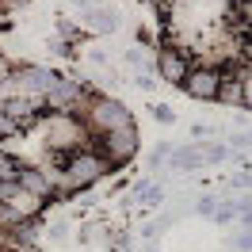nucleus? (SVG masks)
Listing matches in <instances>:
<instances>
[{
    "label": "nucleus",
    "instance_id": "f3484780",
    "mask_svg": "<svg viewBox=\"0 0 252 252\" xmlns=\"http://www.w3.org/2000/svg\"><path fill=\"white\" fill-rule=\"evenodd\" d=\"M12 69H16V65H12L8 58H4V54H0V84H8V77H12Z\"/></svg>",
    "mask_w": 252,
    "mask_h": 252
},
{
    "label": "nucleus",
    "instance_id": "4468645a",
    "mask_svg": "<svg viewBox=\"0 0 252 252\" xmlns=\"http://www.w3.org/2000/svg\"><path fill=\"white\" fill-rule=\"evenodd\" d=\"M229 188L249 191V188H252V172H233V176H229Z\"/></svg>",
    "mask_w": 252,
    "mask_h": 252
},
{
    "label": "nucleus",
    "instance_id": "a211bd4d",
    "mask_svg": "<svg viewBox=\"0 0 252 252\" xmlns=\"http://www.w3.org/2000/svg\"><path fill=\"white\" fill-rule=\"evenodd\" d=\"M153 4H157L160 12H172V4H176V0H153Z\"/></svg>",
    "mask_w": 252,
    "mask_h": 252
},
{
    "label": "nucleus",
    "instance_id": "2eb2a0df",
    "mask_svg": "<svg viewBox=\"0 0 252 252\" xmlns=\"http://www.w3.org/2000/svg\"><path fill=\"white\" fill-rule=\"evenodd\" d=\"M233 249H237V252H252V225L245 229V233L233 237Z\"/></svg>",
    "mask_w": 252,
    "mask_h": 252
},
{
    "label": "nucleus",
    "instance_id": "ddd939ff",
    "mask_svg": "<svg viewBox=\"0 0 252 252\" xmlns=\"http://www.w3.org/2000/svg\"><path fill=\"white\" fill-rule=\"evenodd\" d=\"M149 111H153V119H157V123H176V111L168 107V103H153Z\"/></svg>",
    "mask_w": 252,
    "mask_h": 252
},
{
    "label": "nucleus",
    "instance_id": "20e7f679",
    "mask_svg": "<svg viewBox=\"0 0 252 252\" xmlns=\"http://www.w3.org/2000/svg\"><path fill=\"white\" fill-rule=\"evenodd\" d=\"M92 145L111 160V168H123L130 160L138 157V126H123V130H111V134H92Z\"/></svg>",
    "mask_w": 252,
    "mask_h": 252
},
{
    "label": "nucleus",
    "instance_id": "39448f33",
    "mask_svg": "<svg viewBox=\"0 0 252 252\" xmlns=\"http://www.w3.org/2000/svg\"><path fill=\"white\" fill-rule=\"evenodd\" d=\"M54 80H58V73H50V69H42V65H16L12 77H8V92L46 99V92L54 88Z\"/></svg>",
    "mask_w": 252,
    "mask_h": 252
},
{
    "label": "nucleus",
    "instance_id": "9d476101",
    "mask_svg": "<svg viewBox=\"0 0 252 252\" xmlns=\"http://www.w3.org/2000/svg\"><path fill=\"white\" fill-rule=\"evenodd\" d=\"M130 203L157 206V203H164V188H160L157 180H134V184H130Z\"/></svg>",
    "mask_w": 252,
    "mask_h": 252
},
{
    "label": "nucleus",
    "instance_id": "1a4fd4ad",
    "mask_svg": "<svg viewBox=\"0 0 252 252\" xmlns=\"http://www.w3.org/2000/svg\"><path fill=\"white\" fill-rule=\"evenodd\" d=\"M218 88H221V69L218 65H195L184 80V92L191 99H218Z\"/></svg>",
    "mask_w": 252,
    "mask_h": 252
},
{
    "label": "nucleus",
    "instance_id": "aec40b11",
    "mask_svg": "<svg viewBox=\"0 0 252 252\" xmlns=\"http://www.w3.org/2000/svg\"><path fill=\"white\" fill-rule=\"evenodd\" d=\"M249 138H252V126H249Z\"/></svg>",
    "mask_w": 252,
    "mask_h": 252
},
{
    "label": "nucleus",
    "instance_id": "9b49d317",
    "mask_svg": "<svg viewBox=\"0 0 252 252\" xmlns=\"http://www.w3.org/2000/svg\"><path fill=\"white\" fill-rule=\"evenodd\" d=\"M16 134H23V126H19L8 111L0 107V138H16Z\"/></svg>",
    "mask_w": 252,
    "mask_h": 252
},
{
    "label": "nucleus",
    "instance_id": "f03ea898",
    "mask_svg": "<svg viewBox=\"0 0 252 252\" xmlns=\"http://www.w3.org/2000/svg\"><path fill=\"white\" fill-rule=\"evenodd\" d=\"M42 138H46L50 153H62L65 160L69 153L92 145V130L84 123V115H77V111H50V115H42Z\"/></svg>",
    "mask_w": 252,
    "mask_h": 252
},
{
    "label": "nucleus",
    "instance_id": "7ed1b4c3",
    "mask_svg": "<svg viewBox=\"0 0 252 252\" xmlns=\"http://www.w3.org/2000/svg\"><path fill=\"white\" fill-rule=\"evenodd\" d=\"M84 123L92 134H111V130H123V126H134V115L126 107L123 99H115V95H103V92H92L88 95V103H84Z\"/></svg>",
    "mask_w": 252,
    "mask_h": 252
},
{
    "label": "nucleus",
    "instance_id": "423d86ee",
    "mask_svg": "<svg viewBox=\"0 0 252 252\" xmlns=\"http://www.w3.org/2000/svg\"><path fill=\"white\" fill-rule=\"evenodd\" d=\"M88 95H92V92H88V84H84V80L58 77L42 103H46L50 111H77V115H80V111H84V103H88Z\"/></svg>",
    "mask_w": 252,
    "mask_h": 252
},
{
    "label": "nucleus",
    "instance_id": "6e6552de",
    "mask_svg": "<svg viewBox=\"0 0 252 252\" xmlns=\"http://www.w3.org/2000/svg\"><path fill=\"white\" fill-rule=\"evenodd\" d=\"M77 16L80 23L95 34H115L123 27V16H119V8H111V4H92V0H77Z\"/></svg>",
    "mask_w": 252,
    "mask_h": 252
},
{
    "label": "nucleus",
    "instance_id": "f8f14e48",
    "mask_svg": "<svg viewBox=\"0 0 252 252\" xmlns=\"http://www.w3.org/2000/svg\"><path fill=\"white\" fill-rule=\"evenodd\" d=\"M218 206H221V199H214V195H203V199H199V206H195V214L214 218V214H218Z\"/></svg>",
    "mask_w": 252,
    "mask_h": 252
},
{
    "label": "nucleus",
    "instance_id": "dca6fc26",
    "mask_svg": "<svg viewBox=\"0 0 252 252\" xmlns=\"http://www.w3.org/2000/svg\"><path fill=\"white\" fill-rule=\"evenodd\" d=\"M191 138H214V126H206V123H195V126H191Z\"/></svg>",
    "mask_w": 252,
    "mask_h": 252
},
{
    "label": "nucleus",
    "instance_id": "6ab92c4d",
    "mask_svg": "<svg viewBox=\"0 0 252 252\" xmlns=\"http://www.w3.org/2000/svg\"><path fill=\"white\" fill-rule=\"evenodd\" d=\"M4 142H8V138H0V157H4V153H8V145H4Z\"/></svg>",
    "mask_w": 252,
    "mask_h": 252
},
{
    "label": "nucleus",
    "instance_id": "0eeeda50",
    "mask_svg": "<svg viewBox=\"0 0 252 252\" xmlns=\"http://www.w3.org/2000/svg\"><path fill=\"white\" fill-rule=\"evenodd\" d=\"M195 69V62H191V50L176 46V42H168V46L157 50V73L164 84H176V88H184V80H188V73Z\"/></svg>",
    "mask_w": 252,
    "mask_h": 252
},
{
    "label": "nucleus",
    "instance_id": "f257e3e1",
    "mask_svg": "<svg viewBox=\"0 0 252 252\" xmlns=\"http://www.w3.org/2000/svg\"><path fill=\"white\" fill-rule=\"evenodd\" d=\"M111 172V160L95 149V145H84L77 153H69L58 168V180H54V195H77V191H88L92 184H99L103 176Z\"/></svg>",
    "mask_w": 252,
    "mask_h": 252
}]
</instances>
